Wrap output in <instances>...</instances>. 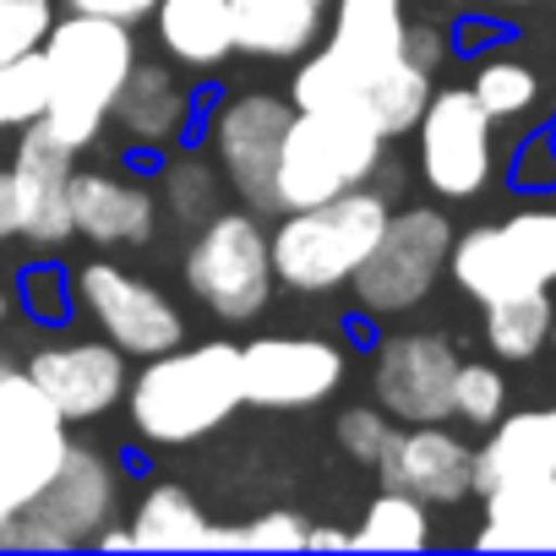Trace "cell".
<instances>
[{
    "mask_svg": "<svg viewBox=\"0 0 556 556\" xmlns=\"http://www.w3.org/2000/svg\"><path fill=\"white\" fill-rule=\"evenodd\" d=\"M409 55V12L404 0H333V17L317 55H301L290 77L295 110L312 104H361L366 88Z\"/></svg>",
    "mask_w": 556,
    "mask_h": 556,
    "instance_id": "cell-5",
    "label": "cell"
},
{
    "mask_svg": "<svg viewBox=\"0 0 556 556\" xmlns=\"http://www.w3.org/2000/svg\"><path fill=\"white\" fill-rule=\"evenodd\" d=\"M491 131H496V121L485 115V104L469 88H437L426 115L415 121L420 180L447 202H464V197L485 191V180L496 169Z\"/></svg>",
    "mask_w": 556,
    "mask_h": 556,
    "instance_id": "cell-12",
    "label": "cell"
},
{
    "mask_svg": "<svg viewBox=\"0 0 556 556\" xmlns=\"http://www.w3.org/2000/svg\"><path fill=\"white\" fill-rule=\"evenodd\" d=\"M377 480L420 496L426 507H453L475 491V447L453 437L442 420L393 431V442L377 458Z\"/></svg>",
    "mask_w": 556,
    "mask_h": 556,
    "instance_id": "cell-17",
    "label": "cell"
},
{
    "mask_svg": "<svg viewBox=\"0 0 556 556\" xmlns=\"http://www.w3.org/2000/svg\"><path fill=\"white\" fill-rule=\"evenodd\" d=\"M447 273L480 306L513 290H551L556 285V207H518L502 224H475L453 235Z\"/></svg>",
    "mask_w": 556,
    "mask_h": 556,
    "instance_id": "cell-9",
    "label": "cell"
},
{
    "mask_svg": "<svg viewBox=\"0 0 556 556\" xmlns=\"http://www.w3.org/2000/svg\"><path fill=\"white\" fill-rule=\"evenodd\" d=\"M355 545H366V551H420V545H431V513H426V502L409 496V491H399V485H382L371 496L361 529H355Z\"/></svg>",
    "mask_w": 556,
    "mask_h": 556,
    "instance_id": "cell-29",
    "label": "cell"
},
{
    "mask_svg": "<svg viewBox=\"0 0 556 556\" xmlns=\"http://www.w3.org/2000/svg\"><path fill=\"white\" fill-rule=\"evenodd\" d=\"M453 415L464 426H496L507 415V377L496 366L464 361L458 377H453Z\"/></svg>",
    "mask_w": 556,
    "mask_h": 556,
    "instance_id": "cell-33",
    "label": "cell"
},
{
    "mask_svg": "<svg viewBox=\"0 0 556 556\" xmlns=\"http://www.w3.org/2000/svg\"><path fill=\"white\" fill-rule=\"evenodd\" d=\"M453 256V224L442 207H399L388 213V229L377 235L371 256L350 278V301L361 317H404L415 312Z\"/></svg>",
    "mask_w": 556,
    "mask_h": 556,
    "instance_id": "cell-8",
    "label": "cell"
},
{
    "mask_svg": "<svg viewBox=\"0 0 556 556\" xmlns=\"http://www.w3.org/2000/svg\"><path fill=\"white\" fill-rule=\"evenodd\" d=\"M295 121V99L285 93H235L213 110L207 121V153L218 159V175L235 186V197L245 207L278 213L273 180H278V153H285V131Z\"/></svg>",
    "mask_w": 556,
    "mask_h": 556,
    "instance_id": "cell-11",
    "label": "cell"
},
{
    "mask_svg": "<svg viewBox=\"0 0 556 556\" xmlns=\"http://www.w3.org/2000/svg\"><path fill=\"white\" fill-rule=\"evenodd\" d=\"M66 447H72V437H50L39 447H23V453H0V534H7L23 518V507L50 485Z\"/></svg>",
    "mask_w": 556,
    "mask_h": 556,
    "instance_id": "cell-30",
    "label": "cell"
},
{
    "mask_svg": "<svg viewBox=\"0 0 556 556\" xmlns=\"http://www.w3.org/2000/svg\"><path fill=\"white\" fill-rule=\"evenodd\" d=\"M344 350L333 339H251L240 350L245 404L256 409H312L339 393L344 382Z\"/></svg>",
    "mask_w": 556,
    "mask_h": 556,
    "instance_id": "cell-15",
    "label": "cell"
},
{
    "mask_svg": "<svg viewBox=\"0 0 556 556\" xmlns=\"http://www.w3.org/2000/svg\"><path fill=\"white\" fill-rule=\"evenodd\" d=\"M153 34H159V50L191 72H213L218 61L235 55L229 0H159Z\"/></svg>",
    "mask_w": 556,
    "mask_h": 556,
    "instance_id": "cell-23",
    "label": "cell"
},
{
    "mask_svg": "<svg viewBox=\"0 0 556 556\" xmlns=\"http://www.w3.org/2000/svg\"><path fill=\"white\" fill-rule=\"evenodd\" d=\"M159 213H169L175 224H202L218 213V159L213 153H186L169 148L164 169H159Z\"/></svg>",
    "mask_w": 556,
    "mask_h": 556,
    "instance_id": "cell-28",
    "label": "cell"
},
{
    "mask_svg": "<svg viewBox=\"0 0 556 556\" xmlns=\"http://www.w3.org/2000/svg\"><path fill=\"white\" fill-rule=\"evenodd\" d=\"M240 404H245V377H240V350L229 339L175 344L164 355H148L142 371L126 388L131 431L148 447L202 442Z\"/></svg>",
    "mask_w": 556,
    "mask_h": 556,
    "instance_id": "cell-1",
    "label": "cell"
},
{
    "mask_svg": "<svg viewBox=\"0 0 556 556\" xmlns=\"http://www.w3.org/2000/svg\"><path fill=\"white\" fill-rule=\"evenodd\" d=\"M556 333V306L545 290H513L485 301V344L502 361H534Z\"/></svg>",
    "mask_w": 556,
    "mask_h": 556,
    "instance_id": "cell-26",
    "label": "cell"
},
{
    "mask_svg": "<svg viewBox=\"0 0 556 556\" xmlns=\"http://www.w3.org/2000/svg\"><path fill=\"white\" fill-rule=\"evenodd\" d=\"M393 415L382 409V404H355V409H344L339 420H333V437H339V447L355 458V464H371L377 469V458H382V447L393 442Z\"/></svg>",
    "mask_w": 556,
    "mask_h": 556,
    "instance_id": "cell-35",
    "label": "cell"
},
{
    "mask_svg": "<svg viewBox=\"0 0 556 556\" xmlns=\"http://www.w3.org/2000/svg\"><path fill=\"white\" fill-rule=\"evenodd\" d=\"M93 545H99V551H131V523H126V529H121V523H110Z\"/></svg>",
    "mask_w": 556,
    "mask_h": 556,
    "instance_id": "cell-42",
    "label": "cell"
},
{
    "mask_svg": "<svg viewBox=\"0 0 556 556\" xmlns=\"http://www.w3.org/2000/svg\"><path fill=\"white\" fill-rule=\"evenodd\" d=\"M475 545L480 551H556V475L491 485Z\"/></svg>",
    "mask_w": 556,
    "mask_h": 556,
    "instance_id": "cell-22",
    "label": "cell"
},
{
    "mask_svg": "<svg viewBox=\"0 0 556 556\" xmlns=\"http://www.w3.org/2000/svg\"><path fill=\"white\" fill-rule=\"evenodd\" d=\"M55 23V0H0V66L34 55Z\"/></svg>",
    "mask_w": 556,
    "mask_h": 556,
    "instance_id": "cell-34",
    "label": "cell"
},
{
    "mask_svg": "<svg viewBox=\"0 0 556 556\" xmlns=\"http://www.w3.org/2000/svg\"><path fill=\"white\" fill-rule=\"evenodd\" d=\"M17 235V191H12V175L0 169V240Z\"/></svg>",
    "mask_w": 556,
    "mask_h": 556,
    "instance_id": "cell-41",
    "label": "cell"
},
{
    "mask_svg": "<svg viewBox=\"0 0 556 556\" xmlns=\"http://www.w3.org/2000/svg\"><path fill=\"white\" fill-rule=\"evenodd\" d=\"M12 191H17V235L34 245H61L72 240V175L77 153L45 131V121L17 131V153L7 164Z\"/></svg>",
    "mask_w": 556,
    "mask_h": 556,
    "instance_id": "cell-16",
    "label": "cell"
},
{
    "mask_svg": "<svg viewBox=\"0 0 556 556\" xmlns=\"http://www.w3.org/2000/svg\"><path fill=\"white\" fill-rule=\"evenodd\" d=\"M39 50H45V66H50V104H45L39 121L72 153H83L110 126V104L137 66V34L115 17L66 12V17L50 23Z\"/></svg>",
    "mask_w": 556,
    "mask_h": 556,
    "instance_id": "cell-2",
    "label": "cell"
},
{
    "mask_svg": "<svg viewBox=\"0 0 556 556\" xmlns=\"http://www.w3.org/2000/svg\"><path fill=\"white\" fill-rule=\"evenodd\" d=\"M273 245L262 235V218L245 207H218L197 224V240L186 245V290L202 312L218 323H251L273 301Z\"/></svg>",
    "mask_w": 556,
    "mask_h": 556,
    "instance_id": "cell-7",
    "label": "cell"
},
{
    "mask_svg": "<svg viewBox=\"0 0 556 556\" xmlns=\"http://www.w3.org/2000/svg\"><path fill=\"white\" fill-rule=\"evenodd\" d=\"M72 306L110 339L121 344L131 361H148V355H164L175 344H186V317L175 312V301L148 285V278L115 267V262H83L72 273Z\"/></svg>",
    "mask_w": 556,
    "mask_h": 556,
    "instance_id": "cell-10",
    "label": "cell"
},
{
    "mask_svg": "<svg viewBox=\"0 0 556 556\" xmlns=\"http://www.w3.org/2000/svg\"><path fill=\"white\" fill-rule=\"evenodd\" d=\"M7 323H12V290L0 285V328H7Z\"/></svg>",
    "mask_w": 556,
    "mask_h": 556,
    "instance_id": "cell-43",
    "label": "cell"
},
{
    "mask_svg": "<svg viewBox=\"0 0 556 556\" xmlns=\"http://www.w3.org/2000/svg\"><path fill=\"white\" fill-rule=\"evenodd\" d=\"M191 121H197V99H191L186 77H175V66H164V61L137 55L131 77L121 83V93L110 104V126L142 153H169L191 137Z\"/></svg>",
    "mask_w": 556,
    "mask_h": 556,
    "instance_id": "cell-18",
    "label": "cell"
},
{
    "mask_svg": "<svg viewBox=\"0 0 556 556\" xmlns=\"http://www.w3.org/2000/svg\"><path fill=\"white\" fill-rule=\"evenodd\" d=\"M458 350L442 333H388L371 355V393L399 426L453 420Z\"/></svg>",
    "mask_w": 556,
    "mask_h": 556,
    "instance_id": "cell-13",
    "label": "cell"
},
{
    "mask_svg": "<svg viewBox=\"0 0 556 556\" xmlns=\"http://www.w3.org/2000/svg\"><path fill=\"white\" fill-rule=\"evenodd\" d=\"M382 148H388V137L377 131V121L361 104L295 110V121L285 131V153H278V180H273L278 213L317 207L328 197L371 186V175L382 169Z\"/></svg>",
    "mask_w": 556,
    "mask_h": 556,
    "instance_id": "cell-4",
    "label": "cell"
},
{
    "mask_svg": "<svg viewBox=\"0 0 556 556\" xmlns=\"http://www.w3.org/2000/svg\"><path fill=\"white\" fill-rule=\"evenodd\" d=\"M513 180H518V186H551V180H556V153H551V142H534L529 153H518Z\"/></svg>",
    "mask_w": 556,
    "mask_h": 556,
    "instance_id": "cell-39",
    "label": "cell"
},
{
    "mask_svg": "<svg viewBox=\"0 0 556 556\" xmlns=\"http://www.w3.org/2000/svg\"><path fill=\"white\" fill-rule=\"evenodd\" d=\"M496 7H529V0H496Z\"/></svg>",
    "mask_w": 556,
    "mask_h": 556,
    "instance_id": "cell-44",
    "label": "cell"
},
{
    "mask_svg": "<svg viewBox=\"0 0 556 556\" xmlns=\"http://www.w3.org/2000/svg\"><path fill=\"white\" fill-rule=\"evenodd\" d=\"M72 235L121 251V245H148L159 235V191L115 175V169H77L72 175Z\"/></svg>",
    "mask_w": 556,
    "mask_h": 556,
    "instance_id": "cell-19",
    "label": "cell"
},
{
    "mask_svg": "<svg viewBox=\"0 0 556 556\" xmlns=\"http://www.w3.org/2000/svg\"><path fill=\"white\" fill-rule=\"evenodd\" d=\"M469 93L485 104L491 121H518V115H534V110H540V72H534L529 61L491 55V61L475 66Z\"/></svg>",
    "mask_w": 556,
    "mask_h": 556,
    "instance_id": "cell-31",
    "label": "cell"
},
{
    "mask_svg": "<svg viewBox=\"0 0 556 556\" xmlns=\"http://www.w3.org/2000/svg\"><path fill=\"white\" fill-rule=\"evenodd\" d=\"M388 197L371 186H355L344 197H328L317 207H295L285 213L267 235L273 245V273L278 285L295 295H328V290H350L355 267L371 256L377 235L388 229Z\"/></svg>",
    "mask_w": 556,
    "mask_h": 556,
    "instance_id": "cell-3",
    "label": "cell"
},
{
    "mask_svg": "<svg viewBox=\"0 0 556 556\" xmlns=\"http://www.w3.org/2000/svg\"><path fill=\"white\" fill-rule=\"evenodd\" d=\"M534 475H556V404L502 415V420L491 426L485 447L475 453V491H480V496H485L491 485L534 480Z\"/></svg>",
    "mask_w": 556,
    "mask_h": 556,
    "instance_id": "cell-21",
    "label": "cell"
},
{
    "mask_svg": "<svg viewBox=\"0 0 556 556\" xmlns=\"http://www.w3.org/2000/svg\"><path fill=\"white\" fill-rule=\"evenodd\" d=\"M306 518L290 513V507H273V513H256L251 523H240V545L245 551H306Z\"/></svg>",
    "mask_w": 556,
    "mask_h": 556,
    "instance_id": "cell-37",
    "label": "cell"
},
{
    "mask_svg": "<svg viewBox=\"0 0 556 556\" xmlns=\"http://www.w3.org/2000/svg\"><path fill=\"white\" fill-rule=\"evenodd\" d=\"M355 545V529H306V551H350Z\"/></svg>",
    "mask_w": 556,
    "mask_h": 556,
    "instance_id": "cell-40",
    "label": "cell"
},
{
    "mask_svg": "<svg viewBox=\"0 0 556 556\" xmlns=\"http://www.w3.org/2000/svg\"><path fill=\"white\" fill-rule=\"evenodd\" d=\"M121 518V464L104 447L72 442L50 485L0 534V551H83Z\"/></svg>",
    "mask_w": 556,
    "mask_h": 556,
    "instance_id": "cell-6",
    "label": "cell"
},
{
    "mask_svg": "<svg viewBox=\"0 0 556 556\" xmlns=\"http://www.w3.org/2000/svg\"><path fill=\"white\" fill-rule=\"evenodd\" d=\"M235 50L256 61H301L323 45L333 0H229Z\"/></svg>",
    "mask_w": 556,
    "mask_h": 556,
    "instance_id": "cell-20",
    "label": "cell"
},
{
    "mask_svg": "<svg viewBox=\"0 0 556 556\" xmlns=\"http://www.w3.org/2000/svg\"><path fill=\"white\" fill-rule=\"evenodd\" d=\"M28 377L50 393V404L61 409L66 426H83V420L110 415L126 399L131 355L121 344H110L104 333L99 339H61V344H45L28 355Z\"/></svg>",
    "mask_w": 556,
    "mask_h": 556,
    "instance_id": "cell-14",
    "label": "cell"
},
{
    "mask_svg": "<svg viewBox=\"0 0 556 556\" xmlns=\"http://www.w3.org/2000/svg\"><path fill=\"white\" fill-rule=\"evenodd\" d=\"M202 540H207V513L175 480L148 485L142 502L131 507V545H148V551H202Z\"/></svg>",
    "mask_w": 556,
    "mask_h": 556,
    "instance_id": "cell-24",
    "label": "cell"
},
{
    "mask_svg": "<svg viewBox=\"0 0 556 556\" xmlns=\"http://www.w3.org/2000/svg\"><path fill=\"white\" fill-rule=\"evenodd\" d=\"M50 104V66H45V50L34 55H17L0 66V131H23L45 115Z\"/></svg>",
    "mask_w": 556,
    "mask_h": 556,
    "instance_id": "cell-32",
    "label": "cell"
},
{
    "mask_svg": "<svg viewBox=\"0 0 556 556\" xmlns=\"http://www.w3.org/2000/svg\"><path fill=\"white\" fill-rule=\"evenodd\" d=\"M17 301H23V312L34 317V323H66L77 306H72V273H61V267H28L23 278H17Z\"/></svg>",
    "mask_w": 556,
    "mask_h": 556,
    "instance_id": "cell-36",
    "label": "cell"
},
{
    "mask_svg": "<svg viewBox=\"0 0 556 556\" xmlns=\"http://www.w3.org/2000/svg\"><path fill=\"white\" fill-rule=\"evenodd\" d=\"M66 12H88V17H115L126 28H137L142 17L159 12V0H61Z\"/></svg>",
    "mask_w": 556,
    "mask_h": 556,
    "instance_id": "cell-38",
    "label": "cell"
},
{
    "mask_svg": "<svg viewBox=\"0 0 556 556\" xmlns=\"http://www.w3.org/2000/svg\"><path fill=\"white\" fill-rule=\"evenodd\" d=\"M431 93H437V88H431V66L415 61V55H404L399 66H388V72L366 88L361 110L377 121L382 137H404V131H415V121L426 115Z\"/></svg>",
    "mask_w": 556,
    "mask_h": 556,
    "instance_id": "cell-27",
    "label": "cell"
},
{
    "mask_svg": "<svg viewBox=\"0 0 556 556\" xmlns=\"http://www.w3.org/2000/svg\"><path fill=\"white\" fill-rule=\"evenodd\" d=\"M50 437H66L61 409L28 377V366L0 355V453H23V447H39Z\"/></svg>",
    "mask_w": 556,
    "mask_h": 556,
    "instance_id": "cell-25",
    "label": "cell"
}]
</instances>
